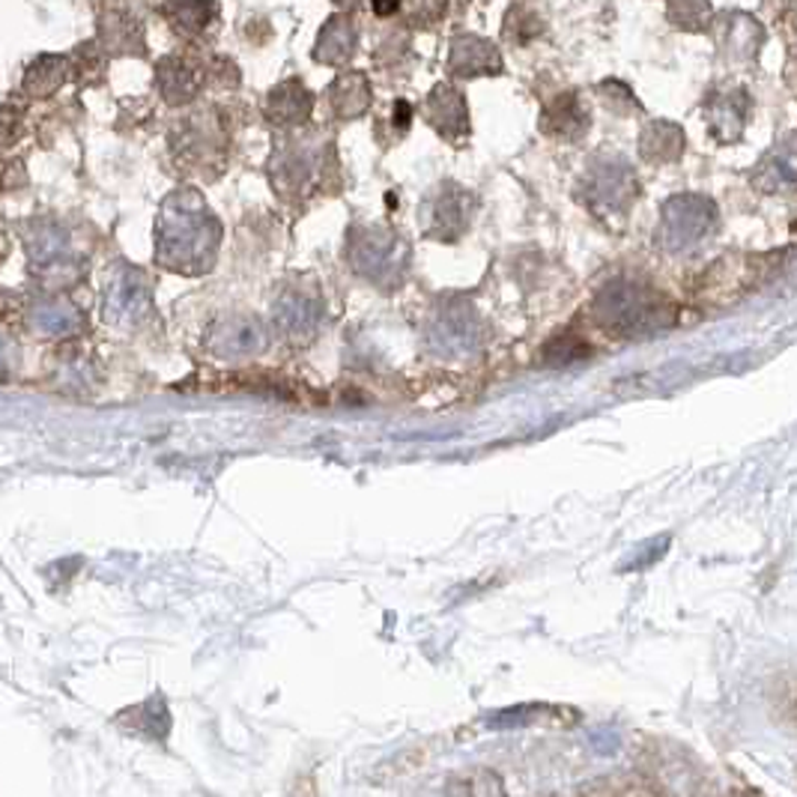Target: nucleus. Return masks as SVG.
<instances>
[{
  "mask_svg": "<svg viewBox=\"0 0 797 797\" xmlns=\"http://www.w3.org/2000/svg\"><path fill=\"white\" fill-rule=\"evenodd\" d=\"M221 242V225L195 188H179L162 204L156 225V260L183 276L213 269Z\"/></svg>",
  "mask_w": 797,
  "mask_h": 797,
  "instance_id": "1",
  "label": "nucleus"
},
{
  "mask_svg": "<svg viewBox=\"0 0 797 797\" xmlns=\"http://www.w3.org/2000/svg\"><path fill=\"white\" fill-rule=\"evenodd\" d=\"M350 263L359 276L383 281L404 263V246L394 234L380 227H362L350 239Z\"/></svg>",
  "mask_w": 797,
  "mask_h": 797,
  "instance_id": "2",
  "label": "nucleus"
},
{
  "mask_svg": "<svg viewBox=\"0 0 797 797\" xmlns=\"http://www.w3.org/2000/svg\"><path fill=\"white\" fill-rule=\"evenodd\" d=\"M24 251H28L33 272H40V276H58L75 263L70 234L51 218H37L24 227Z\"/></svg>",
  "mask_w": 797,
  "mask_h": 797,
  "instance_id": "3",
  "label": "nucleus"
},
{
  "mask_svg": "<svg viewBox=\"0 0 797 797\" xmlns=\"http://www.w3.org/2000/svg\"><path fill=\"white\" fill-rule=\"evenodd\" d=\"M149 308V281L135 266H120L105 287L102 317L114 325L138 323Z\"/></svg>",
  "mask_w": 797,
  "mask_h": 797,
  "instance_id": "4",
  "label": "nucleus"
},
{
  "mask_svg": "<svg viewBox=\"0 0 797 797\" xmlns=\"http://www.w3.org/2000/svg\"><path fill=\"white\" fill-rule=\"evenodd\" d=\"M209 353L221 359H246V355L263 353L269 346V329L263 320L251 314H234L218 320L207 335Z\"/></svg>",
  "mask_w": 797,
  "mask_h": 797,
  "instance_id": "5",
  "label": "nucleus"
},
{
  "mask_svg": "<svg viewBox=\"0 0 797 797\" xmlns=\"http://www.w3.org/2000/svg\"><path fill=\"white\" fill-rule=\"evenodd\" d=\"M320 317H323V306L311 290H287L276 306V325L278 332L290 341H308L317 335L320 329Z\"/></svg>",
  "mask_w": 797,
  "mask_h": 797,
  "instance_id": "6",
  "label": "nucleus"
},
{
  "mask_svg": "<svg viewBox=\"0 0 797 797\" xmlns=\"http://www.w3.org/2000/svg\"><path fill=\"white\" fill-rule=\"evenodd\" d=\"M156 84L168 105H188L204 87V70L188 58H165L156 70Z\"/></svg>",
  "mask_w": 797,
  "mask_h": 797,
  "instance_id": "7",
  "label": "nucleus"
},
{
  "mask_svg": "<svg viewBox=\"0 0 797 797\" xmlns=\"http://www.w3.org/2000/svg\"><path fill=\"white\" fill-rule=\"evenodd\" d=\"M317 158L308 149L287 147L278 149L276 158L269 162V179L278 188V195H299L306 192L311 177H314Z\"/></svg>",
  "mask_w": 797,
  "mask_h": 797,
  "instance_id": "8",
  "label": "nucleus"
},
{
  "mask_svg": "<svg viewBox=\"0 0 797 797\" xmlns=\"http://www.w3.org/2000/svg\"><path fill=\"white\" fill-rule=\"evenodd\" d=\"M99 45L114 51V54H144V28L135 15L126 10H108L99 19Z\"/></svg>",
  "mask_w": 797,
  "mask_h": 797,
  "instance_id": "9",
  "label": "nucleus"
},
{
  "mask_svg": "<svg viewBox=\"0 0 797 797\" xmlns=\"http://www.w3.org/2000/svg\"><path fill=\"white\" fill-rule=\"evenodd\" d=\"M359 45V30L350 15H332L325 21L314 45V60L325 66H341L355 54Z\"/></svg>",
  "mask_w": 797,
  "mask_h": 797,
  "instance_id": "10",
  "label": "nucleus"
},
{
  "mask_svg": "<svg viewBox=\"0 0 797 797\" xmlns=\"http://www.w3.org/2000/svg\"><path fill=\"white\" fill-rule=\"evenodd\" d=\"M314 111V96L299 81L278 84L266 99V114L278 126H306Z\"/></svg>",
  "mask_w": 797,
  "mask_h": 797,
  "instance_id": "11",
  "label": "nucleus"
},
{
  "mask_svg": "<svg viewBox=\"0 0 797 797\" xmlns=\"http://www.w3.org/2000/svg\"><path fill=\"white\" fill-rule=\"evenodd\" d=\"M503 70V60L490 42L478 37H457L452 45V72L473 79V75H496Z\"/></svg>",
  "mask_w": 797,
  "mask_h": 797,
  "instance_id": "12",
  "label": "nucleus"
},
{
  "mask_svg": "<svg viewBox=\"0 0 797 797\" xmlns=\"http://www.w3.org/2000/svg\"><path fill=\"white\" fill-rule=\"evenodd\" d=\"M427 120L445 138H457L466 132V102L454 87L439 84L427 99Z\"/></svg>",
  "mask_w": 797,
  "mask_h": 797,
  "instance_id": "13",
  "label": "nucleus"
},
{
  "mask_svg": "<svg viewBox=\"0 0 797 797\" xmlns=\"http://www.w3.org/2000/svg\"><path fill=\"white\" fill-rule=\"evenodd\" d=\"M368 105H371V84L359 72L338 75L335 84L329 87V108L338 120L362 117Z\"/></svg>",
  "mask_w": 797,
  "mask_h": 797,
  "instance_id": "14",
  "label": "nucleus"
},
{
  "mask_svg": "<svg viewBox=\"0 0 797 797\" xmlns=\"http://www.w3.org/2000/svg\"><path fill=\"white\" fill-rule=\"evenodd\" d=\"M162 15L170 21V28L177 30L179 37L195 40L200 33H207L209 24L216 21L218 7L213 0H170L162 7Z\"/></svg>",
  "mask_w": 797,
  "mask_h": 797,
  "instance_id": "15",
  "label": "nucleus"
},
{
  "mask_svg": "<svg viewBox=\"0 0 797 797\" xmlns=\"http://www.w3.org/2000/svg\"><path fill=\"white\" fill-rule=\"evenodd\" d=\"M70 79V60L60 54H42L30 63L21 79V90L33 99H49L63 87V81Z\"/></svg>",
  "mask_w": 797,
  "mask_h": 797,
  "instance_id": "16",
  "label": "nucleus"
},
{
  "mask_svg": "<svg viewBox=\"0 0 797 797\" xmlns=\"http://www.w3.org/2000/svg\"><path fill=\"white\" fill-rule=\"evenodd\" d=\"M589 126V114L573 96H559L544 111V132L556 138H580Z\"/></svg>",
  "mask_w": 797,
  "mask_h": 797,
  "instance_id": "17",
  "label": "nucleus"
},
{
  "mask_svg": "<svg viewBox=\"0 0 797 797\" xmlns=\"http://www.w3.org/2000/svg\"><path fill=\"white\" fill-rule=\"evenodd\" d=\"M681 149H684V135L679 126L670 123H654L642 135V156L649 162H672L681 156Z\"/></svg>",
  "mask_w": 797,
  "mask_h": 797,
  "instance_id": "18",
  "label": "nucleus"
},
{
  "mask_svg": "<svg viewBox=\"0 0 797 797\" xmlns=\"http://www.w3.org/2000/svg\"><path fill=\"white\" fill-rule=\"evenodd\" d=\"M463 195L460 188H454V195H439L434 204V213H431V230H434L436 237L443 239H452L460 234L463 227H466V209H463Z\"/></svg>",
  "mask_w": 797,
  "mask_h": 797,
  "instance_id": "19",
  "label": "nucleus"
},
{
  "mask_svg": "<svg viewBox=\"0 0 797 797\" xmlns=\"http://www.w3.org/2000/svg\"><path fill=\"white\" fill-rule=\"evenodd\" d=\"M448 797H508L505 783L493 770H466L448 783Z\"/></svg>",
  "mask_w": 797,
  "mask_h": 797,
  "instance_id": "20",
  "label": "nucleus"
},
{
  "mask_svg": "<svg viewBox=\"0 0 797 797\" xmlns=\"http://www.w3.org/2000/svg\"><path fill=\"white\" fill-rule=\"evenodd\" d=\"M33 325L40 332H49V335H70L72 329L79 325V314L75 308H70L66 302H45V306L33 308Z\"/></svg>",
  "mask_w": 797,
  "mask_h": 797,
  "instance_id": "21",
  "label": "nucleus"
},
{
  "mask_svg": "<svg viewBox=\"0 0 797 797\" xmlns=\"http://www.w3.org/2000/svg\"><path fill=\"white\" fill-rule=\"evenodd\" d=\"M711 15L708 0H672L670 19L675 21V28L700 30L705 28V21Z\"/></svg>",
  "mask_w": 797,
  "mask_h": 797,
  "instance_id": "22",
  "label": "nucleus"
},
{
  "mask_svg": "<svg viewBox=\"0 0 797 797\" xmlns=\"http://www.w3.org/2000/svg\"><path fill=\"white\" fill-rule=\"evenodd\" d=\"M582 355H589V346L573 335H561L552 344L544 346V362L547 364H571L580 362Z\"/></svg>",
  "mask_w": 797,
  "mask_h": 797,
  "instance_id": "23",
  "label": "nucleus"
},
{
  "mask_svg": "<svg viewBox=\"0 0 797 797\" xmlns=\"http://www.w3.org/2000/svg\"><path fill=\"white\" fill-rule=\"evenodd\" d=\"M24 132V111L15 105H0V149L12 147Z\"/></svg>",
  "mask_w": 797,
  "mask_h": 797,
  "instance_id": "24",
  "label": "nucleus"
},
{
  "mask_svg": "<svg viewBox=\"0 0 797 797\" xmlns=\"http://www.w3.org/2000/svg\"><path fill=\"white\" fill-rule=\"evenodd\" d=\"M448 10V0H410V21L418 28H431L443 19Z\"/></svg>",
  "mask_w": 797,
  "mask_h": 797,
  "instance_id": "25",
  "label": "nucleus"
},
{
  "mask_svg": "<svg viewBox=\"0 0 797 797\" xmlns=\"http://www.w3.org/2000/svg\"><path fill=\"white\" fill-rule=\"evenodd\" d=\"M371 7H374V12L380 19H389V15H394V12L401 10V0H371Z\"/></svg>",
  "mask_w": 797,
  "mask_h": 797,
  "instance_id": "26",
  "label": "nucleus"
},
{
  "mask_svg": "<svg viewBox=\"0 0 797 797\" xmlns=\"http://www.w3.org/2000/svg\"><path fill=\"white\" fill-rule=\"evenodd\" d=\"M410 117H413V108H410L406 102H397V105H394V123H397V128L410 126Z\"/></svg>",
  "mask_w": 797,
  "mask_h": 797,
  "instance_id": "27",
  "label": "nucleus"
},
{
  "mask_svg": "<svg viewBox=\"0 0 797 797\" xmlns=\"http://www.w3.org/2000/svg\"><path fill=\"white\" fill-rule=\"evenodd\" d=\"M335 3H341V7H346V10H350V7H359L362 0H335Z\"/></svg>",
  "mask_w": 797,
  "mask_h": 797,
  "instance_id": "28",
  "label": "nucleus"
}]
</instances>
